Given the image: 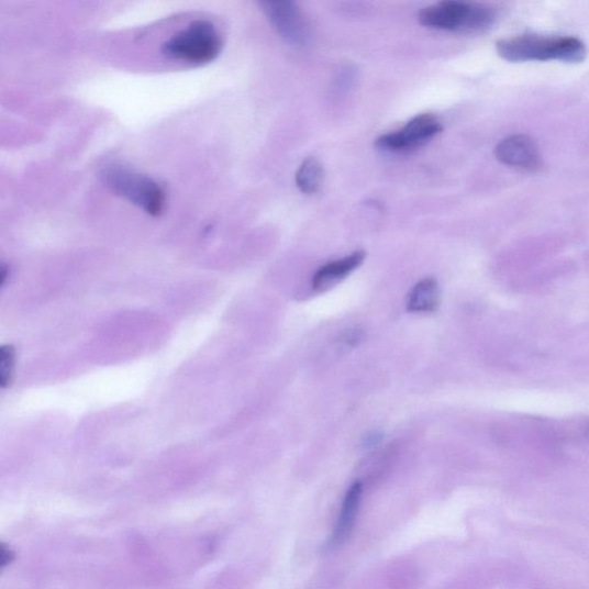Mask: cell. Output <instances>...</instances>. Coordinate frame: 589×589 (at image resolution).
Here are the masks:
<instances>
[{
	"label": "cell",
	"mask_w": 589,
	"mask_h": 589,
	"mask_svg": "<svg viewBox=\"0 0 589 589\" xmlns=\"http://www.w3.org/2000/svg\"><path fill=\"white\" fill-rule=\"evenodd\" d=\"M444 131L440 119L432 113L412 118L398 132L388 133L376 140V146L385 153H409L427 144Z\"/></svg>",
	"instance_id": "5"
},
{
	"label": "cell",
	"mask_w": 589,
	"mask_h": 589,
	"mask_svg": "<svg viewBox=\"0 0 589 589\" xmlns=\"http://www.w3.org/2000/svg\"><path fill=\"white\" fill-rule=\"evenodd\" d=\"M324 167L314 158H307L297 171V185L307 195H314L323 187Z\"/></svg>",
	"instance_id": "11"
},
{
	"label": "cell",
	"mask_w": 589,
	"mask_h": 589,
	"mask_svg": "<svg viewBox=\"0 0 589 589\" xmlns=\"http://www.w3.org/2000/svg\"><path fill=\"white\" fill-rule=\"evenodd\" d=\"M9 267L3 262H0V287H2L8 278Z\"/></svg>",
	"instance_id": "14"
},
{
	"label": "cell",
	"mask_w": 589,
	"mask_h": 589,
	"mask_svg": "<svg viewBox=\"0 0 589 589\" xmlns=\"http://www.w3.org/2000/svg\"><path fill=\"white\" fill-rule=\"evenodd\" d=\"M111 189L147 214L158 216L166 204L162 187L149 177L124 168H114L107 175Z\"/></svg>",
	"instance_id": "4"
},
{
	"label": "cell",
	"mask_w": 589,
	"mask_h": 589,
	"mask_svg": "<svg viewBox=\"0 0 589 589\" xmlns=\"http://www.w3.org/2000/svg\"><path fill=\"white\" fill-rule=\"evenodd\" d=\"M221 48L223 40L213 24L200 20L169 38L163 46V53L174 60L204 65L213 62L221 53Z\"/></svg>",
	"instance_id": "3"
},
{
	"label": "cell",
	"mask_w": 589,
	"mask_h": 589,
	"mask_svg": "<svg viewBox=\"0 0 589 589\" xmlns=\"http://www.w3.org/2000/svg\"><path fill=\"white\" fill-rule=\"evenodd\" d=\"M14 557V552L8 545L0 543V570L10 566Z\"/></svg>",
	"instance_id": "13"
},
{
	"label": "cell",
	"mask_w": 589,
	"mask_h": 589,
	"mask_svg": "<svg viewBox=\"0 0 589 589\" xmlns=\"http://www.w3.org/2000/svg\"><path fill=\"white\" fill-rule=\"evenodd\" d=\"M419 20L422 26L430 30L477 34L493 26L497 13L485 4L449 0L422 9Z\"/></svg>",
	"instance_id": "2"
},
{
	"label": "cell",
	"mask_w": 589,
	"mask_h": 589,
	"mask_svg": "<svg viewBox=\"0 0 589 589\" xmlns=\"http://www.w3.org/2000/svg\"><path fill=\"white\" fill-rule=\"evenodd\" d=\"M497 159L509 167L536 170L542 167V156L535 141L524 134L503 138L494 151Z\"/></svg>",
	"instance_id": "7"
},
{
	"label": "cell",
	"mask_w": 589,
	"mask_h": 589,
	"mask_svg": "<svg viewBox=\"0 0 589 589\" xmlns=\"http://www.w3.org/2000/svg\"><path fill=\"white\" fill-rule=\"evenodd\" d=\"M365 259L364 252H356L345 258L331 262L319 268L312 279V287L318 289H324L334 282L347 277L355 269L362 265Z\"/></svg>",
	"instance_id": "8"
},
{
	"label": "cell",
	"mask_w": 589,
	"mask_h": 589,
	"mask_svg": "<svg viewBox=\"0 0 589 589\" xmlns=\"http://www.w3.org/2000/svg\"><path fill=\"white\" fill-rule=\"evenodd\" d=\"M440 304V288L434 279L427 278L416 284L410 292L408 310L432 312Z\"/></svg>",
	"instance_id": "10"
},
{
	"label": "cell",
	"mask_w": 589,
	"mask_h": 589,
	"mask_svg": "<svg viewBox=\"0 0 589 589\" xmlns=\"http://www.w3.org/2000/svg\"><path fill=\"white\" fill-rule=\"evenodd\" d=\"M16 352L11 345L0 346V388H8L14 378Z\"/></svg>",
	"instance_id": "12"
},
{
	"label": "cell",
	"mask_w": 589,
	"mask_h": 589,
	"mask_svg": "<svg viewBox=\"0 0 589 589\" xmlns=\"http://www.w3.org/2000/svg\"><path fill=\"white\" fill-rule=\"evenodd\" d=\"M499 56L510 63L562 62L580 64L586 59L584 42L571 36L523 34L502 38L496 44Z\"/></svg>",
	"instance_id": "1"
},
{
	"label": "cell",
	"mask_w": 589,
	"mask_h": 589,
	"mask_svg": "<svg viewBox=\"0 0 589 589\" xmlns=\"http://www.w3.org/2000/svg\"><path fill=\"white\" fill-rule=\"evenodd\" d=\"M269 22L289 44L302 46L308 42V26L303 14L291 2H264L260 4Z\"/></svg>",
	"instance_id": "6"
},
{
	"label": "cell",
	"mask_w": 589,
	"mask_h": 589,
	"mask_svg": "<svg viewBox=\"0 0 589 589\" xmlns=\"http://www.w3.org/2000/svg\"><path fill=\"white\" fill-rule=\"evenodd\" d=\"M362 497V484L356 482L348 490L345 503H343L340 519L331 540V546L340 545L345 542L346 537L352 532L356 513L358 510L359 501Z\"/></svg>",
	"instance_id": "9"
}]
</instances>
